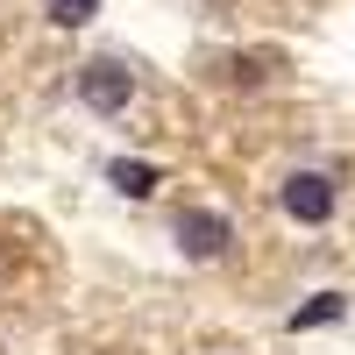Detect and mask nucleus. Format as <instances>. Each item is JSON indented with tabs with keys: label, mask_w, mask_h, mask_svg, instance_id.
<instances>
[{
	"label": "nucleus",
	"mask_w": 355,
	"mask_h": 355,
	"mask_svg": "<svg viewBox=\"0 0 355 355\" xmlns=\"http://www.w3.org/2000/svg\"><path fill=\"white\" fill-rule=\"evenodd\" d=\"M171 234H178V249H185L192 263H220L234 249V220L214 214V206H185V214L171 220Z\"/></svg>",
	"instance_id": "nucleus-1"
},
{
	"label": "nucleus",
	"mask_w": 355,
	"mask_h": 355,
	"mask_svg": "<svg viewBox=\"0 0 355 355\" xmlns=\"http://www.w3.org/2000/svg\"><path fill=\"white\" fill-rule=\"evenodd\" d=\"M277 206H284L299 227L334 220V178H327V171H291L284 185H277Z\"/></svg>",
	"instance_id": "nucleus-2"
},
{
	"label": "nucleus",
	"mask_w": 355,
	"mask_h": 355,
	"mask_svg": "<svg viewBox=\"0 0 355 355\" xmlns=\"http://www.w3.org/2000/svg\"><path fill=\"white\" fill-rule=\"evenodd\" d=\"M78 100L93 107V114H121L135 100V71H121L114 57H93V64L78 71Z\"/></svg>",
	"instance_id": "nucleus-3"
},
{
	"label": "nucleus",
	"mask_w": 355,
	"mask_h": 355,
	"mask_svg": "<svg viewBox=\"0 0 355 355\" xmlns=\"http://www.w3.org/2000/svg\"><path fill=\"white\" fill-rule=\"evenodd\" d=\"M107 178H114V192H121V199H150V192L164 185V171H157V164H142V157H114Z\"/></svg>",
	"instance_id": "nucleus-4"
},
{
	"label": "nucleus",
	"mask_w": 355,
	"mask_h": 355,
	"mask_svg": "<svg viewBox=\"0 0 355 355\" xmlns=\"http://www.w3.org/2000/svg\"><path fill=\"white\" fill-rule=\"evenodd\" d=\"M348 313V299H341V291H313V299L299 306V313H291V334H306V327H327V320H341Z\"/></svg>",
	"instance_id": "nucleus-5"
},
{
	"label": "nucleus",
	"mask_w": 355,
	"mask_h": 355,
	"mask_svg": "<svg viewBox=\"0 0 355 355\" xmlns=\"http://www.w3.org/2000/svg\"><path fill=\"white\" fill-rule=\"evenodd\" d=\"M43 15H50L57 28H85V21L100 15V0H43Z\"/></svg>",
	"instance_id": "nucleus-6"
}]
</instances>
